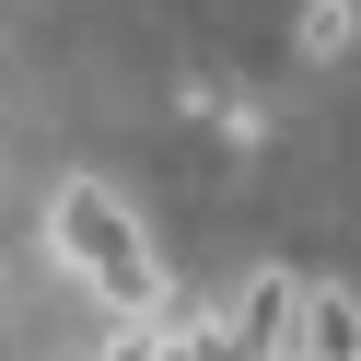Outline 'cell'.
Here are the masks:
<instances>
[{
  "label": "cell",
  "instance_id": "obj_1",
  "mask_svg": "<svg viewBox=\"0 0 361 361\" xmlns=\"http://www.w3.org/2000/svg\"><path fill=\"white\" fill-rule=\"evenodd\" d=\"M47 257L71 268L82 291H94L105 314H164V257H152L140 210H128L117 187H94V175H71V187H47Z\"/></svg>",
  "mask_w": 361,
  "mask_h": 361
},
{
  "label": "cell",
  "instance_id": "obj_2",
  "mask_svg": "<svg viewBox=\"0 0 361 361\" xmlns=\"http://www.w3.org/2000/svg\"><path fill=\"white\" fill-rule=\"evenodd\" d=\"M291 314H303V268H257V280H233L221 326H233L245 361H280V350H291Z\"/></svg>",
  "mask_w": 361,
  "mask_h": 361
},
{
  "label": "cell",
  "instance_id": "obj_4",
  "mask_svg": "<svg viewBox=\"0 0 361 361\" xmlns=\"http://www.w3.org/2000/svg\"><path fill=\"white\" fill-rule=\"evenodd\" d=\"M291 47L326 71V59H350L361 47V0H303V24H291Z\"/></svg>",
  "mask_w": 361,
  "mask_h": 361
},
{
  "label": "cell",
  "instance_id": "obj_3",
  "mask_svg": "<svg viewBox=\"0 0 361 361\" xmlns=\"http://www.w3.org/2000/svg\"><path fill=\"white\" fill-rule=\"evenodd\" d=\"M280 361H361V291L350 280H303V314H291Z\"/></svg>",
  "mask_w": 361,
  "mask_h": 361
}]
</instances>
